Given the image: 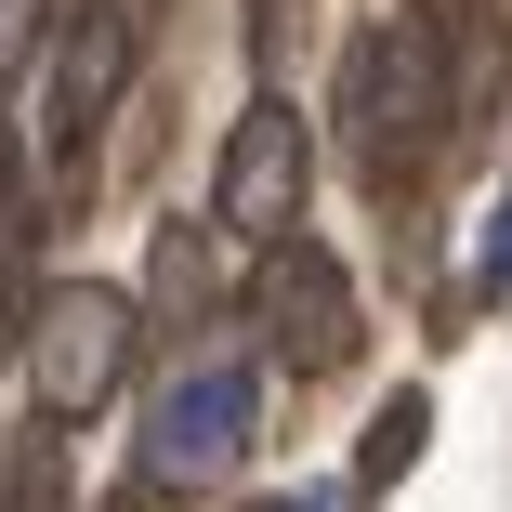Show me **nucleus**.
I'll list each match as a JSON object with an SVG mask.
<instances>
[{"instance_id":"20e7f679","label":"nucleus","mask_w":512,"mask_h":512,"mask_svg":"<svg viewBox=\"0 0 512 512\" xmlns=\"http://www.w3.org/2000/svg\"><path fill=\"white\" fill-rule=\"evenodd\" d=\"M132 342H145V302L106 289V276H66L40 289V316H27V355H40V407L53 421H92L119 381H132Z\"/></svg>"},{"instance_id":"f257e3e1","label":"nucleus","mask_w":512,"mask_h":512,"mask_svg":"<svg viewBox=\"0 0 512 512\" xmlns=\"http://www.w3.org/2000/svg\"><path fill=\"white\" fill-rule=\"evenodd\" d=\"M447 14H368L342 53V158L368 184H407L447 145Z\"/></svg>"},{"instance_id":"1a4fd4ad","label":"nucleus","mask_w":512,"mask_h":512,"mask_svg":"<svg viewBox=\"0 0 512 512\" xmlns=\"http://www.w3.org/2000/svg\"><path fill=\"white\" fill-rule=\"evenodd\" d=\"M197 302H211V237H184V224H171V237H158V302H145V316H171V329H184Z\"/></svg>"},{"instance_id":"39448f33","label":"nucleus","mask_w":512,"mask_h":512,"mask_svg":"<svg viewBox=\"0 0 512 512\" xmlns=\"http://www.w3.org/2000/svg\"><path fill=\"white\" fill-rule=\"evenodd\" d=\"M250 316H263V355L289 381H329L355 355V276H342V250L329 237H276L263 276H250Z\"/></svg>"},{"instance_id":"ddd939ff","label":"nucleus","mask_w":512,"mask_h":512,"mask_svg":"<svg viewBox=\"0 0 512 512\" xmlns=\"http://www.w3.org/2000/svg\"><path fill=\"white\" fill-rule=\"evenodd\" d=\"M250 512H316V499H250Z\"/></svg>"},{"instance_id":"4468645a","label":"nucleus","mask_w":512,"mask_h":512,"mask_svg":"<svg viewBox=\"0 0 512 512\" xmlns=\"http://www.w3.org/2000/svg\"><path fill=\"white\" fill-rule=\"evenodd\" d=\"M106 512H145V486H119V499H106Z\"/></svg>"},{"instance_id":"9b49d317","label":"nucleus","mask_w":512,"mask_h":512,"mask_svg":"<svg viewBox=\"0 0 512 512\" xmlns=\"http://www.w3.org/2000/svg\"><path fill=\"white\" fill-rule=\"evenodd\" d=\"M486 289H512V197H499V224H486Z\"/></svg>"},{"instance_id":"6e6552de","label":"nucleus","mask_w":512,"mask_h":512,"mask_svg":"<svg viewBox=\"0 0 512 512\" xmlns=\"http://www.w3.org/2000/svg\"><path fill=\"white\" fill-rule=\"evenodd\" d=\"M66 421H40L14 460H0V512H66V447H53Z\"/></svg>"},{"instance_id":"f03ea898","label":"nucleus","mask_w":512,"mask_h":512,"mask_svg":"<svg viewBox=\"0 0 512 512\" xmlns=\"http://www.w3.org/2000/svg\"><path fill=\"white\" fill-rule=\"evenodd\" d=\"M250 434H263V368H250V355H197V368H171L158 407H145L132 486H145V499H197V486H224V473L250 460Z\"/></svg>"},{"instance_id":"f8f14e48","label":"nucleus","mask_w":512,"mask_h":512,"mask_svg":"<svg viewBox=\"0 0 512 512\" xmlns=\"http://www.w3.org/2000/svg\"><path fill=\"white\" fill-rule=\"evenodd\" d=\"M0 355H14V263H0Z\"/></svg>"},{"instance_id":"7ed1b4c3","label":"nucleus","mask_w":512,"mask_h":512,"mask_svg":"<svg viewBox=\"0 0 512 512\" xmlns=\"http://www.w3.org/2000/svg\"><path fill=\"white\" fill-rule=\"evenodd\" d=\"M119 92H132V14H119V0H79V14L53 27V53H40V145H53V197L92 184V145H106Z\"/></svg>"},{"instance_id":"0eeeda50","label":"nucleus","mask_w":512,"mask_h":512,"mask_svg":"<svg viewBox=\"0 0 512 512\" xmlns=\"http://www.w3.org/2000/svg\"><path fill=\"white\" fill-rule=\"evenodd\" d=\"M421 447H434V394H381L368 447H355V499H394L407 473H421Z\"/></svg>"},{"instance_id":"9d476101","label":"nucleus","mask_w":512,"mask_h":512,"mask_svg":"<svg viewBox=\"0 0 512 512\" xmlns=\"http://www.w3.org/2000/svg\"><path fill=\"white\" fill-rule=\"evenodd\" d=\"M27 224H40V211H27V158H14V132H0V263H14Z\"/></svg>"},{"instance_id":"423d86ee","label":"nucleus","mask_w":512,"mask_h":512,"mask_svg":"<svg viewBox=\"0 0 512 512\" xmlns=\"http://www.w3.org/2000/svg\"><path fill=\"white\" fill-rule=\"evenodd\" d=\"M302 184H316V132H302V106H237V132H224V158H211V224L224 237H302Z\"/></svg>"}]
</instances>
